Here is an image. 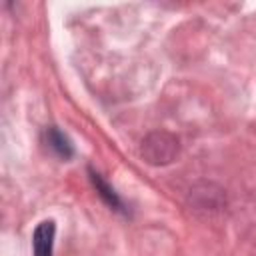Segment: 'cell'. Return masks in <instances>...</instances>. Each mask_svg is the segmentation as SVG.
<instances>
[{
	"mask_svg": "<svg viewBox=\"0 0 256 256\" xmlns=\"http://www.w3.org/2000/svg\"><path fill=\"white\" fill-rule=\"evenodd\" d=\"M44 134H46V144H48V148H50L54 154H58L60 158L68 160V158L74 154V148H72L70 140H68L56 126H48Z\"/></svg>",
	"mask_w": 256,
	"mask_h": 256,
	"instance_id": "3",
	"label": "cell"
},
{
	"mask_svg": "<svg viewBox=\"0 0 256 256\" xmlns=\"http://www.w3.org/2000/svg\"><path fill=\"white\" fill-rule=\"evenodd\" d=\"M178 154V140L166 132H154L142 142V156L150 164H168Z\"/></svg>",
	"mask_w": 256,
	"mask_h": 256,
	"instance_id": "1",
	"label": "cell"
},
{
	"mask_svg": "<svg viewBox=\"0 0 256 256\" xmlns=\"http://www.w3.org/2000/svg\"><path fill=\"white\" fill-rule=\"evenodd\" d=\"M54 234H56V226H54L52 220H44L36 226L34 236H32L34 256H52V252H54Z\"/></svg>",
	"mask_w": 256,
	"mask_h": 256,
	"instance_id": "2",
	"label": "cell"
},
{
	"mask_svg": "<svg viewBox=\"0 0 256 256\" xmlns=\"http://www.w3.org/2000/svg\"><path fill=\"white\" fill-rule=\"evenodd\" d=\"M90 180H92V184L96 186V192L104 198V202H106L108 206H112L114 210H122V202H120L118 194L114 192V188H110V186L102 180V176H100V174H96V172H92V170H90Z\"/></svg>",
	"mask_w": 256,
	"mask_h": 256,
	"instance_id": "4",
	"label": "cell"
}]
</instances>
